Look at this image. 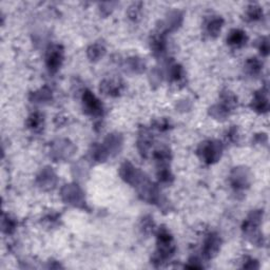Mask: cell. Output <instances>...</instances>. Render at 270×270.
Here are the masks:
<instances>
[{"instance_id": "19", "label": "cell", "mask_w": 270, "mask_h": 270, "mask_svg": "<svg viewBox=\"0 0 270 270\" xmlns=\"http://www.w3.org/2000/svg\"><path fill=\"white\" fill-rule=\"evenodd\" d=\"M124 68L126 71L130 72V73L142 74L144 73L145 70H146L147 64L143 58L138 56H131L126 59Z\"/></svg>"}, {"instance_id": "37", "label": "cell", "mask_w": 270, "mask_h": 270, "mask_svg": "<svg viewBox=\"0 0 270 270\" xmlns=\"http://www.w3.org/2000/svg\"><path fill=\"white\" fill-rule=\"evenodd\" d=\"M172 125L168 118H161V120H157L153 123V128L161 131V132H166V131L170 130Z\"/></svg>"}, {"instance_id": "24", "label": "cell", "mask_w": 270, "mask_h": 270, "mask_svg": "<svg viewBox=\"0 0 270 270\" xmlns=\"http://www.w3.org/2000/svg\"><path fill=\"white\" fill-rule=\"evenodd\" d=\"M106 53H107L106 47H104V45L101 42L92 43L87 49V56L90 61L93 62L101 61V59L104 58V56L106 55Z\"/></svg>"}, {"instance_id": "44", "label": "cell", "mask_w": 270, "mask_h": 270, "mask_svg": "<svg viewBox=\"0 0 270 270\" xmlns=\"http://www.w3.org/2000/svg\"><path fill=\"white\" fill-rule=\"evenodd\" d=\"M162 74L159 70H153L151 72V83H160L161 80H162Z\"/></svg>"}, {"instance_id": "27", "label": "cell", "mask_w": 270, "mask_h": 270, "mask_svg": "<svg viewBox=\"0 0 270 270\" xmlns=\"http://www.w3.org/2000/svg\"><path fill=\"white\" fill-rule=\"evenodd\" d=\"M244 68H245V71L248 75L255 77V76H259L262 73L263 62L260 61L259 58L250 57L246 61Z\"/></svg>"}, {"instance_id": "20", "label": "cell", "mask_w": 270, "mask_h": 270, "mask_svg": "<svg viewBox=\"0 0 270 270\" xmlns=\"http://www.w3.org/2000/svg\"><path fill=\"white\" fill-rule=\"evenodd\" d=\"M223 25H224V19L221 16L210 17L205 22L206 34L211 38L217 37L222 31Z\"/></svg>"}, {"instance_id": "22", "label": "cell", "mask_w": 270, "mask_h": 270, "mask_svg": "<svg viewBox=\"0 0 270 270\" xmlns=\"http://www.w3.org/2000/svg\"><path fill=\"white\" fill-rule=\"evenodd\" d=\"M231 112H232L231 110H229L227 107H225L224 104L220 103L210 107L208 110V114L215 121L224 122L227 120L230 114H231Z\"/></svg>"}, {"instance_id": "12", "label": "cell", "mask_w": 270, "mask_h": 270, "mask_svg": "<svg viewBox=\"0 0 270 270\" xmlns=\"http://www.w3.org/2000/svg\"><path fill=\"white\" fill-rule=\"evenodd\" d=\"M221 246H222L221 236L215 232L209 233L206 236V239L203 244V248H202L203 258L206 261L212 260L217 255V253L220 252Z\"/></svg>"}, {"instance_id": "32", "label": "cell", "mask_w": 270, "mask_h": 270, "mask_svg": "<svg viewBox=\"0 0 270 270\" xmlns=\"http://www.w3.org/2000/svg\"><path fill=\"white\" fill-rule=\"evenodd\" d=\"M157 180L163 185H171L172 184L174 176L171 172V170L169 169V166L167 167H159V170H157Z\"/></svg>"}, {"instance_id": "14", "label": "cell", "mask_w": 270, "mask_h": 270, "mask_svg": "<svg viewBox=\"0 0 270 270\" xmlns=\"http://www.w3.org/2000/svg\"><path fill=\"white\" fill-rule=\"evenodd\" d=\"M153 144V135L151 133V131L147 127H141L138 130V136H137V142L136 146L137 150L140 154L147 159L150 150L152 148Z\"/></svg>"}, {"instance_id": "36", "label": "cell", "mask_w": 270, "mask_h": 270, "mask_svg": "<svg viewBox=\"0 0 270 270\" xmlns=\"http://www.w3.org/2000/svg\"><path fill=\"white\" fill-rule=\"evenodd\" d=\"M72 172H73V175L75 176L76 180H83L88 175V169L83 163H77L72 168Z\"/></svg>"}, {"instance_id": "13", "label": "cell", "mask_w": 270, "mask_h": 270, "mask_svg": "<svg viewBox=\"0 0 270 270\" xmlns=\"http://www.w3.org/2000/svg\"><path fill=\"white\" fill-rule=\"evenodd\" d=\"M104 150L107 151L109 157H115L121 153L124 147V136L122 133L112 132L107 135L104 138V143L102 144Z\"/></svg>"}, {"instance_id": "25", "label": "cell", "mask_w": 270, "mask_h": 270, "mask_svg": "<svg viewBox=\"0 0 270 270\" xmlns=\"http://www.w3.org/2000/svg\"><path fill=\"white\" fill-rule=\"evenodd\" d=\"M263 17H264V11H263L261 5L251 3L247 6L245 12V19L248 22H258L262 21Z\"/></svg>"}, {"instance_id": "4", "label": "cell", "mask_w": 270, "mask_h": 270, "mask_svg": "<svg viewBox=\"0 0 270 270\" xmlns=\"http://www.w3.org/2000/svg\"><path fill=\"white\" fill-rule=\"evenodd\" d=\"M62 200L68 204V205L78 208V209H88L87 200H85V195L83 190L78 186L77 184H67L61 190Z\"/></svg>"}, {"instance_id": "5", "label": "cell", "mask_w": 270, "mask_h": 270, "mask_svg": "<svg viewBox=\"0 0 270 270\" xmlns=\"http://www.w3.org/2000/svg\"><path fill=\"white\" fill-rule=\"evenodd\" d=\"M196 153L203 163L206 165H213L221 160L223 154V144L216 140L202 142L197 148Z\"/></svg>"}, {"instance_id": "9", "label": "cell", "mask_w": 270, "mask_h": 270, "mask_svg": "<svg viewBox=\"0 0 270 270\" xmlns=\"http://www.w3.org/2000/svg\"><path fill=\"white\" fill-rule=\"evenodd\" d=\"M64 59V49L62 44H53L45 55V65L50 73H56L61 69Z\"/></svg>"}, {"instance_id": "43", "label": "cell", "mask_w": 270, "mask_h": 270, "mask_svg": "<svg viewBox=\"0 0 270 270\" xmlns=\"http://www.w3.org/2000/svg\"><path fill=\"white\" fill-rule=\"evenodd\" d=\"M58 220H59L58 214L53 213V214H49V215H47V217H45V219L43 220V222L48 223V225H49V226L51 225V227H52V226L56 225V224L58 223Z\"/></svg>"}, {"instance_id": "18", "label": "cell", "mask_w": 270, "mask_h": 270, "mask_svg": "<svg viewBox=\"0 0 270 270\" xmlns=\"http://www.w3.org/2000/svg\"><path fill=\"white\" fill-rule=\"evenodd\" d=\"M248 42V37L245 31L241 29H233L229 32L227 36V43L233 49L244 47Z\"/></svg>"}, {"instance_id": "3", "label": "cell", "mask_w": 270, "mask_h": 270, "mask_svg": "<svg viewBox=\"0 0 270 270\" xmlns=\"http://www.w3.org/2000/svg\"><path fill=\"white\" fill-rule=\"evenodd\" d=\"M77 147L69 138H56L50 145V157L54 162L71 160L76 153Z\"/></svg>"}, {"instance_id": "6", "label": "cell", "mask_w": 270, "mask_h": 270, "mask_svg": "<svg viewBox=\"0 0 270 270\" xmlns=\"http://www.w3.org/2000/svg\"><path fill=\"white\" fill-rule=\"evenodd\" d=\"M252 182V174L249 168L245 166L234 167L229 174V184L234 192L241 193L249 189Z\"/></svg>"}, {"instance_id": "2", "label": "cell", "mask_w": 270, "mask_h": 270, "mask_svg": "<svg viewBox=\"0 0 270 270\" xmlns=\"http://www.w3.org/2000/svg\"><path fill=\"white\" fill-rule=\"evenodd\" d=\"M264 212L263 210H252L244 221L242 225V231L245 238L256 246L264 245V236L260 231V226L263 222Z\"/></svg>"}, {"instance_id": "17", "label": "cell", "mask_w": 270, "mask_h": 270, "mask_svg": "<svg viewBox=\"0 0 270 270\" xmlns=\"http://www.w3.org/2000/svg\"><path fill=\"white\" fill-rule=\"evenodd\" d=\"M124 83L115 78H106L100 83V91L110 97H118L124 91Z\"/></svg>"}, {"instance_id": "26", "label": "cell", "mask_w": 270, "mask_h": 270, "mask_svg": "<svg viewBox=\"0 0 270 270\" xmlns=\"http://www.w3.org/2000/svg\"><path fill=\"white\" fill-rule=\"evenodd\" d=\"M43 124L44 117L41 112H34V113H32L28 117L27 122H25L28 129L33 131V132H39V131H42V129L43 128Z\"/></svg>"}, {"instance_id": "11", "label": "cell", "mask_w": 270, "mask_h": 270, "mask_svg": "<svg viewBox=\"0 0 270 270\" xmlns=\"http://www.w3.org/2000/svg\"><path fill=\"white\" fill-rule=\"evenodd\" d=\"M184 21V14L183 12L179 10H174L169 12L165 21H161L160 25H157V30L165 33V34H169V33L175 32L179 30Z\"/></svg>"}, {"instance_id": "45", "label": "cell", "mask_w": 270, "mask_h": 270, "mask_svg": "<svg viewBox=\"0 0 270 270\" xmlns=\"http://www.w3.org/2000/svg\"><path fill=\"white\" fill-rule=\"evenodd\" d=\"M47 268H49V269H59V268H63V267L61 265V263L57 262V261H49Z\"/></svg>"}, {"instance_id": "29", "label": "cell", "mask_w": 270, "mask_h": 270, "mask_svg": "<svg viewBox=\"0 0 270 270\" xmlns=\"http://www.w3.org/2000/svg\"><path fill=\"white\" fill-rule=\"evenodd\" d=\"M17 225L18 223L17 221L14 219V217L11 216L8 213H3L2 217H1V230L2 232L5 234H13L17 229Z\"/></svg>"}, {"instance_id": "28", "label": "cell", "mask_w": 270, "mask_h": 270, "mask_svg": "<svg viewBox=\"0 0 270 270\" xmlns=\"http://www.w3.org/2000/svg\"><path fill=\"white\" fill-rule=\"evenodd\" d=\"M221 104L227 107L229 110L233 111L236 107H238V97L233 93V92L229 90H223L221 92Z\"/></svg>"}, {"instance_id": "10", "label": "cell", "mask_w": 270, "mask_h": 270, "mask_svg": "<svg viewBox=\"0 0 270 270\" xmlns=\"http://www.w3.org/2000/svg\"><path fill=\"white\" fill-rule=\"evenodd\" d=\"M36 186L43 191L54 190L58 184V176L53 168L49 166L42 168L36 176Z\"/></svg>"}, {"instance_id": "39", "label": "cell", "mask_w": 270, "mask_h": 270, "mask_svg": "<svg viewBox=\"0 0 270 270\" xmlns=\"http://www.w3.org/2000/svg\"><path fill=\"white\" fill-rule=\"evenodd\" d=\"M117 5V2H103L100 4V11L101 14L103 16H108L110 15L113 10L115 9V6Z\"/></svg>"}, {"instance_id": "38", "label": "cell", "mask_w": 270, "mask_h": 270, "mask_svg": "<svg viewBox=\"0 0 270 270\" xmlns=\"http://www.w3.org/2000/svg\"><path fill=\"white\" fill-rule=\"evenodd\" d=\"M258 48L262 56L267 57L270 51V45H269V39L268 37L264 36L260 39V42L258 43Z\"/></svg>"}, {"instance_id": "8", "label": "cell", "mask_w": 270, "mask_h": 270, "mask_svg": "<svg viewBox=\"0 0 270 270\" xmlns=\"http://www.w3.org/2000/svg\"><path fill=\"white\" fill-rule=\"evenodd\" d=\"M83 113L92 117H102L104 115V104L90 90H84L82 95Z\"/></svg>"}, {"instance_id": "21", "label": "cell", "mask_w": 270, "mask_h": 270, "mask_svg": "<svg viewBox=\"0 0 270 270\" xmlns=\"http://www.w3.org/2000/svg\"><path fill=\"white\" fill-rule=\"evenodd\" d=\"M29 100L33 104H48L53 100V93L50 88L43 87L35 92H32Z\"/></svg>"}, {"instance_id": "41", "label": "cell", "mask_w": 270, "mask_h": 270, "mask_svg": "<svg viewBox=\"0 0 270 270\" xmlns=\"http://www.w3.org/2000/svg\"><path fill=\"white\" fill-rule=\"evenodd\" d=\"M201 262L202 261L197 258V256H192V258L189 259L188 264L185 267L189 268V269H203L204 265Z\"/></svg>"}, {"instance_id": "35", "label": "cell", "mask_w": 270, "mask_h": 270, "mask_svg": "<svg viewBox=\"0 0 270 270\" xmlns=\"http://www.w3.org/2000/svg\"><path fill=\"white\" fill-rule=\"evenodd\" d=\"M241 138V134H240V130L236 126H231L226 133V141L229 142L230 144L232 145H236L239 144Z\"/></svg>"}, {"instance_id": "40", "label": "cell", "mask_w": 270, "mask_h": 270, "mask_svg": "<svg viewBox=\"0 0 270 270\" xmlns=\"http://www.w3.org/2000/svg\"><path fill=\"white\" fill-rule=\"evenodd\" d=\"M242 268H244V269H250V270L259 269L260 268V264H259V262L256 261L255 259L250 258V256H246L245 260H244V262H243Z\"/></svg>"}, {"instance_id": "23", "label": "cell", "mask_w": 270, "mask_h": 270, "mask_svg": "<svg viewBox=\"0 0 270 270\" xmlns=\"http://www.w3.org/2000/svg\"><path fill=\"white\" fill-rule=\"evenodd\" d=\"M153 159L157 164V167H167L172 159V154L168 147H161L154 151Z\"/></svg>"}, {"instance_id": "31", "label": "cell", "mask_w": 270, "mask_h": 270, "mask_svg": "<svg viewBox=\"0 0 270 270\" xmlns=\"http://www.w3.org/2000/svg\"><path fill=\"white\" fill-rule=\"evenodd\" d=\"M91 157L96 163H104L108 161L109 155L102 144H95L92 146Z\"/></svg>"}, {"instance_id": "42", "label": "cell", "mask_w": 270, "mask_h": 270, "mask_svg": "<svg viewBox=\"0 0 270 270\" xmlns=\"http://www.w3.org/2000/svg\"><path fill=\"white\" fill-rule=\"evenodd\" d=\"M252 142L259 145H266L268 143V136L266 133H256Z\"/></svg>"}, {"instance_id": "34", "label": "cell", "mask_w": 270, "mask_h": 270, "mask_svg": "<svg viewBox=\"0 0 270 270\" xmlns=\"http://www.w3.org/2000/svg\"><path fill=\"white\" fill-rule=\"evenodd\" d=\"M142 9L143 3L142 2H134L129 6L127 11V15L132 21H137L142 16Z\"/></svg>"}, {"instance_id": "1", "label": "cell", "mask_w": 270, "mask_h": 270, "mask_svg": "<svg viewBox=\"0 0 270 270\" xmlns=\"http://www.w3.org/2000/svg\"><path fill=\"white\" fill-rule=\"evenodd\" d=\"M174 240L169 230L162 226L156 231V251L151 258V263L155 267H162L175 253Z\"/></svg>"}, {"instance_id": "33", "label": "cell", "mask_w": 270, "mask_h": 270, "mask_svg": "<svg viewBox=\"0 0 270 270\" xmlns=\"http://www.w3.org/2000/svg\"><path fill=\"white\" fill-rule=\"evenodd\" d=\"M140 227H141V230L144 234L149 235L152 233L155 229V224L153 221V217L150 215H145L141 221Z\"/></svg>"}, {"instance_id": "7", "label": "cell", "mask_w": 270, "mask_h": 270, "mask_svg": "<svg viewBox=\"0 0 270 270\" xmlns=\"http://www.w3.org/2000/svg\"><path fill=\"white\" fill-rule=\"evenodd\" d=\"M120 175L125 183L136 188L148 179V176L143 171L136 168L130 162H125L122 164L120 168Z\"/></svg>"}, {"instance_id": "30", "label": "cell", "mask_w": 270, "mask_h": 270, "mask_svg": "<svg viewBox=\"0 0 270 270\" xmlns=\"http://www.w3.org/2000/svg\"><path fill=\"white\" fill-rule=\"evenodd\" d=\"M168 75L170 81L176 83H181L185 80V71H184L183 67L179 63H173L170 65Z\"/></svg>"}, {"instance_id": "16", "label": "cell", "mask_w": 270, "mask_h": 270, "mask_svg": "<svg viewBox=\"0 0 270 270\" xmlns=\"http://www.w3.org/2000/svg\"><path fill=\"white\" fill-rule=\"evenodd\" d=\"M150 49L155 57H162L167 50V34L156 29L150 38Z\"/></svg>"}, {"instance_id": "15", "label": "cell", "mask_w": 270, "mask_h": 270, "mask_svg": "<svg viewBox=\"0 0 270 270\" xmlns=\"http://www.w3.org/2000/svg\"><path fill=\"white\" fill-rule=\"evenodd\" d=\"M250 108L259 114H265L269 111V100H268V89L264 87L256 91L251 103H250Z\"/></svg>"}]
</instances>
